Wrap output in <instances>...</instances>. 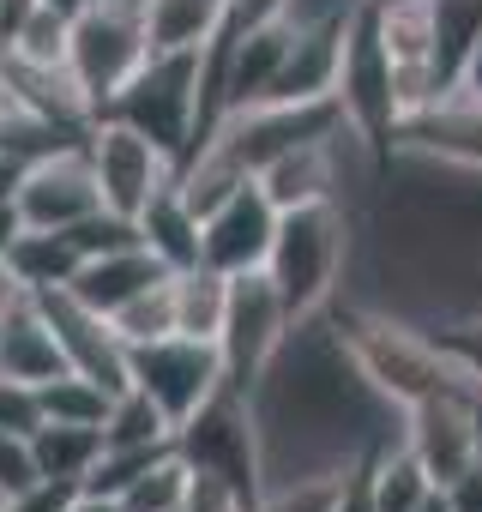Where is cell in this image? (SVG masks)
Returning <instances> with one entry per match:
<instances>
[{"label":"cell","mask_w":482,"mask_h":512,"mask_svg":"<svg viewBox=\"0 0 482 512\" xmlns=\"http://www.w3.org/2000/svg\"><path fill=\"white\" fill-rule=\"evenodd\" d=\"M7 266L19 272V284L31 296L43 290H67L85 266V247L73 241V229H25L13 247H7Z\"/></svg>","instance_id":"d6986e66"},{"label":"cell","mask_w":482,"mask_h":512,"mask_svg":"<svg viewBox=\"0 0 482 512\" xmlns=\"http://www.w3.org/2000/svg\"><path fill=\"white\" fill-rule=\"evenodd\" d=\"M338 103L350 121V139H362L374 157L398 151V127H404V103H398V79L374 25V0L356 13L350 43H344V67H338Z\"/></svg>","instance_id":"5b68a950"},{"label":"cell","mask_w":482,"mask_h":512,"mask_svg":"<svg viewBox=\"0 0 482 512\" xmlns=\"http://www.w3.org/2000/svg\"><path fill=\"white\" fill-rule=\"evenodd\" d=\"M278 217H284V211L266 199L260 175H254V181H241L229 199H217V205L205 211L199 260L217 266V272H229V278H241V272H266L272 241H278Z\"/></svg>","instance_id":"8fae6325"},{"label":"cell","mask_w":482,"mask_h":512,"mask_svg":"<svg viewBox=\"0 0 482 512\" xmlns=\"http://www.w3.org/2000/svg\"><path fill=\"white\" fill-rule=\"evenodd\" d=\"M368 476H374V506L380 512H422V500L434 494V476L422 470V458L398 440H380L368 452Z\"/></svg>","instance_id":"603a6c76"},{"label":"cell","mask_w":482,"mask_h":512,"mask_svg":"<svg viewBox=\"0 0 482 512\" xmlns=\"http://www.w3.org/2000/svg\"><path fill=\"white\" fill-rule=\"evenodd\" d=\"M175 452L199 470V476H217L229 488H241L254 506L266 500L272 476H266V422H260V404L254 392L241 386H217L181 428H175Z\"/></svg>","instance_id":"3957f363"},{"label":"cell","mask_w":482,"mask_h":512,"mask_svg":"<svg viewBox=\"0 0 482 512\" xmlns=\"http://www.w3.org/2000/svg\"><path fill=\"white\" fill-rule=\"evenodd\" d=\"M67 49H73V13L67 7H55V0H37L31 7V19L13 31V43H7V55H19V61H67Z\"/></svg>","instance_id":"4316f807"},{"label":"cell","mask_w":482,"mask_h":512,"mask_svg":"<svg viewBox=\"0 0 482 512\" xmlns=\"http://www.w3.org/2000/svg\"><path fill=\"white\" fill-rule=\"evenodd\" d=\"M398 434L422 458V470L434 476V488H452V482H464L482 464V392L428 398V404H416V410L398 416Z\"/></svg>","instance_id":"30bf717a"},{"label":"cell","mask_w":482,"mask_h":512,"mask_svg":"<svg viewBox=\"0 0 482 512\" xmlns=\"http://www.w3.org/2000/svg\"><path fill=\"white\" fill-rule=\"evenodd\" d=\"M43 422V410H37V392L31 386H19V380H0V428H19V434H31Z\"/></svg>","instance_id":"1f68e13d"},{"label":"cell","mask_w":482,"mask_h":512,"mask_svg":"<svg viewBox=\"0 0 482 512\" xmlns=\"http://www.w3.org/2000/svg\"><path fill=\"white\" fill-rule=\"evenodd\" d=\"M344 260H350V217L338 199H320V205H296L278 217V241H272V260H266V278L278 284L284 308L302 320H320L338 296V278H344Z\"/></svg>","instance_id":"7a4b0ae2"},{"label":"cell","mask_w":482,"mask_h":512,"mask_svg":"<svg viewBox=\"0 0 482 512\" xmlns=\"http://www.w3.org/2000/svg\"><path fill=\"white\" fill-rule=\"evenodd\" d=\"M19 302H31V290L19 284V272H13L7 260H0V320H7V314H13Z\"/></svg>","instance_id":"d6a6232c"},{"label":"cell","mask_w":482,"mask_h":512,"mask_svg":"<svg viewBox=\"0 0 482 512\" xmlns=\"http://www.w3.org/2000/svg\"><path fill=\"white\" fill-rule=\"evenodd\" d=\"M290 338H296V314L284 308L278 284L266 272H241L229 284V320H223V338H217L223 380L241 386V392H260Z\"/></svg>","instance_id":"8992f818"},{"label":"cell","mask_w":482,"mask_h":512,"mask_svg":"<svg viewBox=\"0 0 482 512\" xmlns=\"http://www.w3.org/2000/svg\"><path fill=\"white\" fill-rule=\"evenodd\" d=\"M109 404H115V392H109L103 380L79 374V368H67V374H55L49 386H37V410H43V422H85V428H103Z\"/></svg>","instance_id":"cb8c5ba5"},{"label":"cell","mask_w":482,"mask_h":512,"mask_svg":"<svg viewBox=\"0 0 482 512\" xmlns=\"http://www.w3.org/2000/svg\"><path fill=\"white\" fill-rule=\"evenodd\" d=\"M350 139V133H338ZM338 139H308L296 151H278L266 169H260V187L278 211H296V205H320V199H338Z\"/></svg>","instance_id":"e0dca14e"},{"label":"cell","mask_w":482,"mask_h":512,"mask_svg":"<svg viewBox=\"0 0 482 512\" xmlns=\"http://www.w3.org/2000/svg\"><path fill=\"white\" fill-rule=\"evenodd\" d=\"M0 91H7V43H0Z\"/></svg>","instance_id":"d590c367"},{"label":"cell","mask_w":482,"mask_h":512,"mask_svg":"<svg viewBox=\"0 0 482 512\" xmlns=\"http://www.w3.org/2000/svg\"><path fill=\"white\" fill-rule=\"evenodd\" d=\"M31 452H37V470L49 482L85 488L91 464L103 458V428H85V422H37L31 428Z\"/></svg>","instance_id":"7402d4cb"},{"label":"cell","mask_w":482,"mask_h":512,"mask_svg":"<svg viewBox=\"0 0 482 512\" xmlns=\"http://www.w3.org/2000/svg\"><path fill=\"white\" fill-rule=\"evenodd\" d=\"M103 440L109 446H169L175 440V422L139 386H127V392H115V404L103 416Z\"/></svg>","instance_id":"d4e9b609"},{"label":"cell","mask_w":482,"mask_h":512,"mask_svg":"<svg viewBox=\"0 0 482 512\" xmlns=\"http://www.w3.org/2000/svg\"><path fill=\"white\" fill-rule=\"evenodd\" d=\"M229 272H217V266H187V272H175V332L181 338H205V344H217L223 338V320H229Z\"/></svg>","instance_id":"ffe728a7"},{"label":"cell","mask_w":482,"mask_h":512,"mask_svg":"<svg viewBox=\"0 0 482 512\" xmlns=\"http://www.w3.org/2000/svg\"><path fill=\"white\" fill-rule=\"evenodd\" d=\"M187 494H193V464H187L181 452H169V458H157V464L121 494V506H127V512H181Z\"/></svg>","instance_id":"83f0119b"},{"label":"cell","mask_w":482,"mask_h":512,"mask_svg":"<svg viewBox=\"0 0 482 512\" xmlns=\"http://www.w3.org/2000/svg\"><path fill=\"white\" fill-rule=\"evenodd\" d=\"M103 115L151 133L181 163L199 127V49H151L145 67L103 103Z\"/></svg>","instance_id":"277c9868"},{"label":"cell","mask_w":482,"mask_h":512,"mask_svg":"<svg viewBox=\"0 0 482 512\" xmlns=\"http://www.w3.org/2000/svg\"><path fill=\"white\" fill-rule=\"evenodd\" d=\"M368 452H374V446H368ZM368 452H362V458H350V464L338 470V494H332V512H380V506H374Z\"/></svg>","instance_id":"4dcf8cb0"},{"label":"cell","mask_w":482,"mask_h":512,"mask_svg":"<svg viewBox=\"0 0 482 512\" xmlns=\"http://www.w3.org/2000/svg\"><path fill=\"white\" fill-rule=\"evenodd\" d=\"M139 235H145V247L157 253V260H163L169 272H187V266H199L205 217L193 211V199H187V193H181V181H175L169 193H157V199L145 205V217H139Z\"/></svg>","instance_id":"ac0fdd59"},{"label":"cell","mask_w":482,"mask_h":512,"mask_svg":"<svg viewBox=\"0 0 482 512\" xmlns=\"http://www.w3.org/2000/svg\"><path fill=\"white\" fill-rule=\"evenodd\" d=\"M19 211H25V229H79L85 217H97L103 187L91 169V145H67V151L31 163L19 181Z\"/></svg>","instance_id":"7c38bea8"},{"label":"cell","mask_w":482,"mask_h":512,"mask_svg":"<svg viewBox=\"0 0 482 512\" xmlns=\"http://www.w3.org/2000/svg\"><path fill=\"white\" fill-rule=\"evenodd\" d=\"M151 55V37H145V19H139V0H85V7L73 13V73L79 85L91 91L97 115L103 103L145 67Z\"/></svg>","instance_id":"52a82bcc"},{"label":"cell","mask_w":482,"mask_h":512,"mask_svg":"<svg viewBox=\"0 0 482 512\" xmlns=\"http://www.w3.org/2000/svg\"><path fill=\"white\" fill-rule=\"evenodd\" d=\"M31 482H43V470H37V452H31V434H19V428H0V500H7V494H19V488H31Z\"/></svg>","instance_id":"f546056e"},{"label":"cell","mask_w":482,"mask_h":512,"mask_svg":"<svg viewBox=\"0 0 482 512\" xmlns=\"http://www.w3.org/2000/svg\"><path fill=\"white\" fill-rule=\"evenodd\" d=\"M398 151L422 157V163H440V169L482 175V103L464 97V91L434 97L422 115H410L398 127Z\"/></svg>","instance_id":"5bb4252c"},{"label":"cell","mask_w":482,"mask_h":512,"mask_svg":"<svg viewBox=\"0 0 482 512\" xmlns=\"http://www.w3.org/2000/svg\"><path fill=\"white\" fill-rule=\"evenodd\" d=\"M55 374H67V350L43 314V302H19L7 320H0V380H19V386H49Z\"/></svg>","instance_id":"9a60e30c"},{"label":"cell","mask_w":482,"mask_h":512,"mask_svg":"<svg viewBox=\"0 0 482 512\" xmlns=\"http://www.w3.org/2000/svg\"><path fill=\"white\" fill-rule=\"evenodd\" d=\"M127 380L181 428L217 386H223V350L205 338H157V344H133L127 350Z\"/></svg>","instance_id":"9c48e42d"},{"label":"cell","mask_w":482,"mask_h":512,"mask_svg":"<svg viewBox=\"0 0 482 512\" xmlns=\"http://www.w3.org/2000/svg\"><path fill=\"white\" fill-rule=\"evenodd\" d=\"M157 278H169V266L157 260V253L145 247V241H133V247H109V253H91V260L79 266V278L67 284L79 302H91L97 314H115V308H127L139 290H151Z\"/></svg>","instance_id":"2e32d148"},{"label":"cell","mask_w":482,"mask_h":512,"mask_svg":"<svg viewBox=\"0 0 482 512\" xmlns=\"http://www.w3.org/2000/svg\"><path fill=\"white\" fill-rule=\"evenodd\" d=\"M115 320V332H121V344L133 350V344H157V338H175V272L169 278H157L151 290H139L127 308H115L109 314Z\"/></svg>","instance_id":"484cf974"},{"label":"cell","mask_w":482,"mask_h":512,"mask_svg":"<svg viewBox=\"0 0 482 512\" xmlns=\"http://www.w3.org/2000/svg\"><path fill=\"white\" fill-rule=\"evenodd\" d=\"M37 302H43V314H49L61 350H67V368L103 380L109 392H127V386H133V380H127V344H121V332H115L109 314H97V308L79 302L73 290H43Z\"/></svg>","instance_id":"4fadbf2b"},{"label":"cell","mask_w":482,"mask_h":512,"mask_svg":"<svg viewBox=\"0 0 482 512\" xmlns=\"http://www.w3.org/2000/svg\"><path fill=\"white\" fill-rule=\"evenodd\" d=\"M452 91H464V97H476L482 103V37H476V49H470V61H464V73H458V85Z\"/></svg>","instance_id":"836d02e7"},{"label":"cell","mask_w":482,"mask_h":512,"mask_svg":"<svg viewBox=\"0 0 482 512\" xmlns=\"http://www.w3.org/2000/svg\"><path fill=\"white\" fill-rule=\"evenodd\" d=\"M91 169H97V187H103V205L109 211H121V217H145V205L157 199V193H169L175 181H181V163H175V151H163L151 133H139V127H127V121H109V115H97V127H91Z\"/></svg>","instance_id":"ba28073f"},{"label":"cell","mask_w":482,"mask_h":512,"mask_svg":"<svg viewBox=\"0 0 482 512\" xmlns=\"http://www.w3.org/2000/svg\"><path fill=\"white\" fill-rule=\"evenodd\" d=\"M434 344L458 362V374L482 392V308H470V314H458V320H440L434 326Z\"/></svg>","instance_id":"f1b7e54d"},{"label":"cell","mask_w":482,"mask_h":512,"mask_svg":"<svg viewBox=\"0 0 482 512\" xmlns=\"http://www.w3.org/2000/svg\"><path fill=\"white\" fill-rule=\"evenodd\" d=\"M422 512H458V506H452V494H446V488H434V494L422 500Z\"/></svg>","instance_id":"e575fe53"},{"label":"cell","mask_w":482,"mask_h":512,"mask_svg":"<svg viewBox=\"0 0 482 512\" xmlns=\"http://www.w3.org/2000/svg\"><path fill=\"white\" fill-rule=\"evenodd\" d=\"M229 13V0H139L151 49H205Z\"/></svg>","instance_id":"44dd1931"},{"label":"cell","mask_w":482,"mask_h":512,"mask_svg":"<svg viewBox=\"0 0 482 512\" xmlns=\"http://www.w3.org/2000/svg\"><path fill=\"white\" fill-rule=\"evenodd\" d=\"M332 332H338L350 368L362 374V386L380 404H392L398 416L416 410V404H428V398H446V392H476L458 374V362L434 344V332H416V326H404L392 314L356 308V314H338Z\"/></svg>","instance_id":"6da1fadb"}]
</instances>
